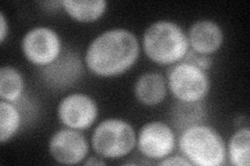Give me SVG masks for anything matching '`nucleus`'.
Segmentation results:
<instances>
[{
    "label": "nucleus",
    "mask_w": 250,
    "mask_h": 166,
    "mask_svg": "<svg viewBox=\"0 0 250 166\" xmlns=\"http://www.w3.org/2000/svg\"><path fill=\"white\" fill-rule=\"evenodd\" d=\"M9 22L6 20V17L3 12L0 13V43L3 44L6 37L9 36Z\"/></svg>",
    "instance_id": "20"
},
{
    "label": "nucleus",
    "mask_w": 250,
    "mask_h": 166,
    "mask_svg": "<svg viewBox=\"0 0 250 166\" xmlns=\"http://www.w3.org/2000/svg\"><path fill=\"white\" fill-rule=\"evenodd\" d=\"M62 9L76 22L92 23L103 18L107 2L105 0H62Z\"/></svg>",
    "instance_id": "14"
},
{
    "label": "nucleus",
    "mask_w": 250,
    "mask_h": 166,
    "mask_svg": "<svg viewBox=\"0 0 250 166\" xmlns=\"http://www.w3.org/2000/svg\"><path fill=\"white\" fill-rule=\"evenodd\" d=\"M21 51L31 65L43 68L58 59L64 50L62 38L56 30L48 26H36L23 36Z\"/></svg>",
    "instance_id": "6"
},
{
    "label": "nucleus",
    "mask_w": 250,
    "mask_h": 166,
    "mask_svg": "<svg viewBox=\"0 0 250 166\" xmlns=\"http://www.w3.org/2000/svg\"><path fill=\"white\" fill-rule=\"evenodd\" d=\"M206 118L207 111L202 101L182 102L176 100L171 108L172 127L178 133L192 126L205 124Z\"/></svg>",
    "instance_id": "13"
},
{
    "label": "nucleus",
    "mask_w": 250,
    "mask_h": 166,
    "mask_svg": "<svg viewBox=\"0 0 250 166\" xmlns=\"http://www.w3.org/2000/svg\"><path fill=\"white\" fill-rule=\"evenodd\" d=\"M177 146L192 165L221 166L226 161V144L216 129L206 124L179 133Z\"/></svg>",
    "instance_id": "3"
},
{
    "label": "nucleus",
    "mask_w": 250,
    "mask_h": 166,
    "mask_svg": "<svg viewBox=\"0 0 250 166\" xmlns=\"http://www.w3.org/2000/svg\"><path fill=\"white\" fill-rule=\"evenodd\" d=\"M48 151L56 162L75 165L83 163L87 159L90 145L81 131L64 127L51 135L48 141Z\"/></svg>",
    "instance_id": "10"
},
{
    "label": "nucleus",
    "mask_w": 250,
    "mask_h": 166,
    "mask_svg": "<svg viewBox=\"0 0 250 166\" xmlns=\"http://www.w3.org/2000/svg\"><path fill=\"white\" fill-rule=\"evenodd\" d=\"M106 162L101 157H91L87 161H83V165H105Z\"/></svg>",
    "instance_id": "22"
},
{
    "label": "nucleus",
    "mask_w": 250,
    "mask_h": 166,
    "mask_svg": "<svg viewBox=\"0 0 250 166\" xmlns=\"http://www.w3.org/2000/svg\"><path fill=\"white\" fill-rule=\"evenodd\" d=\"M183 60L189 62V64H192L194 66H196L203 71H207V72L208 70H210V68H212V66H213L212 56H209V55L201 54V53H197L191 49H189V51H188V53L186 54V56Z\"/></svg>",
    "instance_id": "18"
},
{
    "label": "nucleus",
    "mask_w": 250,
    "mask_h": 166,
    "mask_svg": "<svg viewBox=\"0 0 250 166\" xmlns=\"http://www.w3.org/2000/svg\"><path fill=\"white\" fill-rule=\"evenodd\" d=\"M141 52L137 36L126 28H111L94 37L84 52L83 62L100 78L118 77L136 65Z\"/></svg>",
    "instance_id": "1"
},
{
    "label": "nucleus",
    "mask_w": 250,
    "mask_h": 166,
    "mask_svg": "<svg viewBox=\"0 0 250 166\" xmlns=\"http://www.w3.org/2000/svg\"><path fill=\"white\" fill-rule=\"evenodd\" d=\"M166 79L168 91L177 101L200 102L210 91V78L207 71L184 60L170 68Z\"/></svg>",
    "instance_id": "5"
},
{
    "label": "nucleus",
    "mask_w": 250,
    "mask_h": 166,
    "mask_svg": "<svg viewBox=\"0 0 250 166\" xmlns=\"http://www.w3.org/2000/svg\"><path fill=\"white\" fill-rule=\"evenodd\" d=\"M91 145L93 151L103 159H120L136 148L137 132L123 118L108 117L94 128Z\"/></svg>",
    "instance_id": "4"
},
{
    "label": "nucleus",
    "mask_w": 250,
    "mask_h": 166,
    "mask_svg": "<svg viewBox=\"0 0 250 166\" xmlns=\"http://www.w3.org/2000/svg\"><path fill=\"white\" fill-rule=\"evenodd\" d=\"M158 165H162V166H169V165H175V166H191L192 163L187 159V158L184 155H170L164 159L160 160L156 162Z\"/></svg>",
    "instance_id": "19"
},
{
    "label": "nucleus",
    "mask_w": 250,
    "mask_h": 166,
    "mask_svg": "<svg viewBox=\"0 0 250 166\" xmlns=\"http://www.w3.org/2000/svg\"><path fill=\"white\" fill-rule=\"evenodd\" d=\"M187 37L191 50L209 56L220 50L224 43L223 29L208 19L194 22L187 31Z\"/></svg>",
    "instance_id": "11"
},
{
    "label": "nucleus",
    "mask_w": 250,
    "mask_h": 166,
    "mask_svg": "<svg viewBox=\"0 0 250 166\" xmlns=\"http://www.w3.org/2000/svg\"><path fill=\"white\" fill-rule=\"evenodd\" d=\"M22 122L23 114L17 104L0 101V144L4 145L17 135Z\"/></svg>",
    "instance_id": "17"
},
{
    "label": "nucleus",
    "mask_w": 250,
    "mask_h": 166,
    "mask_svg": "<svg viewBox=\"0 0 250 166\" xmlns=\"http://www.w3.org/2000/svg\"><path fill=\"white\" fill-rule=\"evenodd\" d=\"M39 4H40L44 10L48 11L50 13L58 12L60 10V7L62 9V1H44V2H39Z\"/></svg>",
    "instance_id": "21"
},
{
    "label": "nucleus",
    "mask_w": 250,
    "mask_h": 166,
    "mask_svg": "<svg viewBox=\"0 0 250 166\" xmlns=\"http://www.w3.org/2000/svg\"><path fill=\"white\" fill-rule=\"evenodd\" d=\"M167 79L159 72H146L140 75L134 85L137 101L144 106L160 105L168 94Z\"/></svg>",
    "instance_id": "12"
},
{
    "label": "nucleus",
    "mask_w": 250,
    "mask_h": 166,
    "mask_svg": "<svg viewBox=\"0 0 250 166\" xmlns=\"http://www.w3.org/2000/svg\"><path fill=\"white\" fill-rule=\"evenodd\" d=\"M226 159L233 166L250 164V129L242 127L230 136L226 146Z\"/></svg>",
    "instance_id": "16"
},
{
    "label": "nucleus",
    "mask_w": 250,
    "mask_h": 166,
    "mask_svg": "<svg viewBox=\"0 0 250 166\" xmlns=\"http://www.w3.org/2000/svg\"><path fill=\"white\" fill-rule=\"evenodd\" d=\"M57 113L64 127L83 131L91 128L96 122L99 108L90 94L71 92L60 101Z\"/></svg>",
    "instance_id": "9"
},
{
    "label": "nucleus",
    "mask_w": 250,
    "mask_h": 166,
    "mask_svg": "<svg viewBox=\"0 0 250 166\" xmlns=\"http://www.w3.org/2000/svg\"><path fill=\"white\" fill-rule=\"evenodd\" d=\"M84 62L73 50H64L58 59L40 68L43 83L52 91H65L74 86L84 74Z\"/></svg>",
    "instance_id": "8"
},
{
    "label": "nucleus",
    "mask_w": 250,
    "mask_h": 166,
    "mask_svg": "<svg viewBox=\"0 0 250 166\" xmlns=\"http://www.w3.org/2000/svg\"><path fill=\"white\" fill-rule=\"evenodd\" d=\"M24 78L18 69L3 66L0 69V98L1 100L18 103L24 97Z\"/></svg>",
    "instance_id": "15"
},
{
    "label": "nucleus",
    "mask_w": 250,
    "mask_h": 166,
    "mask_svg": "<svg viewBox=\"0 0 250 166\" xmlns=\"http://www.w3.org/2000/svg\"><path fill=\"white\" fill-rule=\"evenodd\" d=\"M176 146L175 130L163 121L147 122L137 133L136 148L141 155L149 160L160 161L170 156Z\"/></svg>",
    "instance_id": "7"
},
{
    "label": "nucleus",
    "mask_w": 250,
    "mask_h": 166,
    "mask_svg": "<svg viewBox=\"0 0 250 166\" xmlns=\"http://www.w3.org/2000/svg\"><path fill=\"white\" fill-rule=\"evenodd\" d=\"M142 49L154 64L173 66L182 61L190 49L187 31L173 21H155L144 30Z\"/></svg>",
    "instance_id": "2"
}]
</instances>
